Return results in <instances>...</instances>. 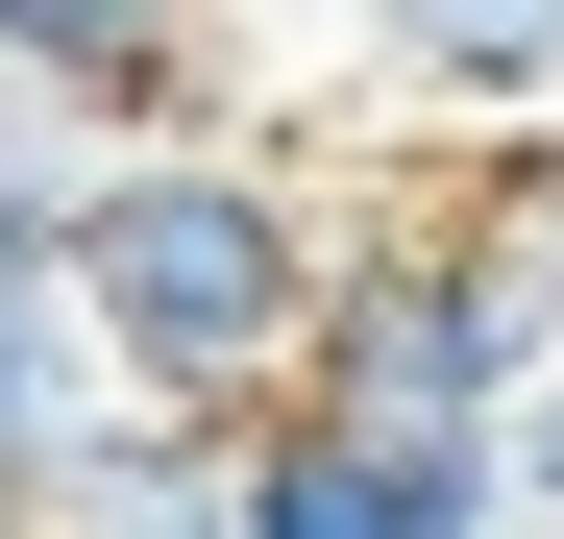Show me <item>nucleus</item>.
<instances>
[{
    "label": "nucleus",
    "mask_w": 564,
    "mask_h": 539,
    "mask_svg": "<svg viewBox=\"0 0 564 539\" xmlns=\"http://www.w3.org/2000/svg\"><path fill=\"white\" fill-rule=\"evenodd\" d=\"M344 172L319 147H270V123H148L99 197H74V319H99V369L123 417H295L319 393V319H344Z\"/></svg>",
    "instance_id": "nucleus-1"
},
{
    "label": "nucleus",
    "mask_w": 564,
    "mask_h": 539,
    "mask_svg": "<svg viewBox=\"0 0 564 539\" xmlns=\"http://www.w3.org/2000/svg\"><path fill=\"white\" fill-rule=\"evenodd\" d=\"M516 539H564V369H540V417H516Z\"/></svg>",
    "instance_id": "nucleus-8"
},
{
    "label": "nucleus",
    "mask_w": 564,
    "mask_h": 539,
    "mask_svg": "<svg viewBox=\"0 0 564 539\" xmlns=\"http://www.w3.org/2000/svg\"><path fill=\"white\" fill-rule=\"evenodd\" d=\"M50 539H246V441L221 417H99L74 491H50Z\"/></svg>",
    "instance_id": "nucleus-6"
},
{
    "label": "nucleus",
    "mask_w": 564,
    "mask_h": 539,
    "mask_svg": "<svg viewBox=\"0 0 564 539\" xmlns=\"http://www.w3.org/2000/svg\"><path fill=\"white\" fill-rule=\"evenodd\" d=\"M123 147H148V123H99V99H50V74H0V221H50V245H74V197H99Z\"/></svg>",
    "instance_id": "nucleus-7"
},
{
    "label": "nucleus",
    "mask_w": 564,
    "mask_h": 539,
    "mask_svg": "<svg viewBox=\"0 0 564 539\" xmlns=\"http://www.w3.org/2000/svg\"><path fill=\"white\" fill-rule=\"evenodd\" d=\"M123 417V369H99V319H74V245L50 221H0V491H74V441Z\"/></svg>",
    "instance_id": "nucleus-4"
},
{
    "label": "nucleus",
    "mask_w": 564,
    "mask_h": 539,
    "mask_svg": "<svg viewBox=\"0 0 564 539\" xmlns=\"http://www.w3.org/2000/svg\"><path fill=\"white\" fill-rule=\"evenodd\" d=\"M246 539H516V441H393V417H246Z\"/></svg>",
    "instance_id": "nucleus-3"
},
{
    "label": "nucleus",
    "mask_w": 564,
    "mask_h": 539,
    "mask_svg": "<svg viewBox=\"0 0 564 539\" xmlns=\"http://www.w3.org/2000/svg\"><path fill=\"white\" fill-rule=\"evenodd\" d=\"M0 539H50V515H25V491H0Z\"/></svg>",
    "instance_id": "nucleus-9"
},
{
    "label": "nucleus",
    "mask_w": 564,
    "mask_h": 539,
    "mask_svg": "<svg viewBox=\"0 0 564 539\" xmlns=\"http://www.w3.org/2000/svg\"><path fill=\"white\" fill-rule=\"evenodd\" d=\"M295 417H393V441H516L540 417V343H516V295L466 270L417 197L368 221V270H344V319H319V393Z\"/></svg>",
    "instance_id": "nucleus-2"
},
{
    "label": "nucleus",
    "mask_w": 564,
    "mask_h": 539,
    "mask_svg": "<svg viewBox=\"0 0 564 539\" xmlns=\"http://www.w3.org/2000/svg\"><path fill=\"white\" fill-rule=\"evenodd\" d=\"M344 50L393 74L417 123H466V147H491V123H564V0H344Z\"/></svg>",
    "instance_id": "nucleus-5"
}]
</instances>
